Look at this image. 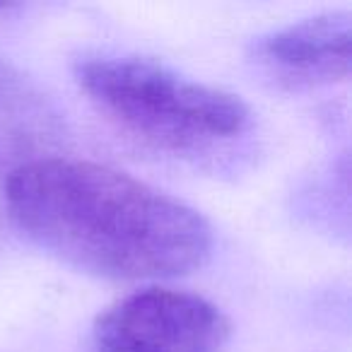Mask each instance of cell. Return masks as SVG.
I'll return each instance as SVG.
<instances>
[{"mask_svg":"<svg viewBox=\"0 0 352 352\" xmlns=\"http://www.w3.org/2000/svg\"><path fill=\"white\" fill-rule=\"evenodd\" d=\"M230 321L186 289L147 287L118 299L94 323V352H220Z\"/></svg>","mask_w":352,"mask_h":352,"instance_id":"3","label":"cell"},{"mask_svg":"<svg viewBox=\"0 0 352 352\" xmlns=\"http://www.w3.org/2000/svg\"><path fill=\"white\" fill-rule=\"evenodd\" d=\"M352 17L331 10L258 36L251 60L287 87H318L350 75Z\"/></svg>","mask_w":352,"mask_h":352,"instance_id":"4","label":"cell"},{"mask_svg":"<svg viewBox=\"0 0 352 352\" xmlns=\"http://www.w3.org/2000/svg\"><path fill=\"white\" fill-rule=\"evenodd\" d=\"M75 80L123 133L182 157L217 155L251 131L236 94L135 56H87Z\"/></svg>","mask_w":352,"mask_h":352,"instance_id":"2","label":"cell"},{"mask_svg":"<svg viewBox=\"0 0 352 352\" xmlns=\"http://www.w3.org/2000/svg\"><path fill=\"white\" fill-rule=\"evenodd\" d=\"M6 206L27 239L99 278H176L212 254V230L201 212L89 160H27L8 174Z\"/></svg>","mask_w":352,"mask_h":352,"instance_id":"1","label":"cell"},{"mask_svg":"<svg viewBox=\"0 0 352 352\" xmlns=\"http://www.w3.org/2000/svg\"><path fill=\"white\" fill-rule=\"evenodd\" d=\"M8 10H12L10 3H0V15H3V12H8Z\"/></svg>","mask_w":352,"mask_h":352,"instance_id":"6","label":"cell"},{"mask_svg":"<svg viewBox=\"0 0 352 352\" xmlns=\"http://www.w3.org/2000/svg\"><path fill=\"white\" fill-rule=\"evenodd\" d=\"M56 131V113L22 73L0 63V162L32 152Z\"/></svg>","mask_w":352,"mask_h":352,"instance_id":"5","label":"cell"}]
</instances>
